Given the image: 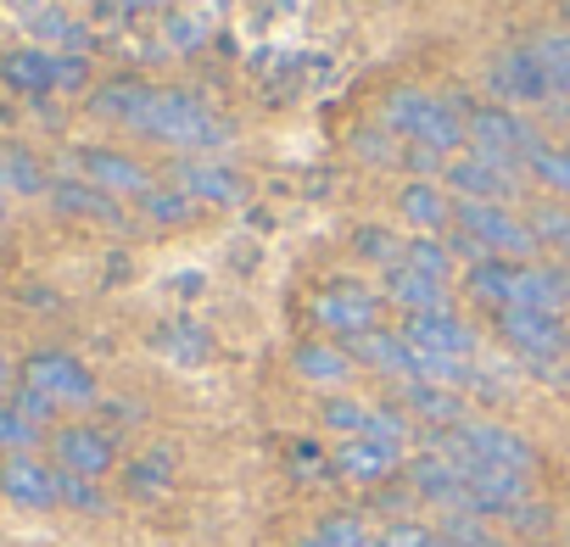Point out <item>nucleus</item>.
<instances>
[{"label": "nucleus", "mask_w": 570, "mask_h": 547, "mask_svg": "<svg viewBox=\"0 0 570 547\" xmlns=\"http://www.w3.org/2000/svg\"><path fill=\"white\" fill-rule=\"evenodd\" d=\"M96 112L101 118H118V123H135L140 135L151 140H168V146H218L224 129L218 118L179 96V90H146V84H107L96 90Z\"/></svg>", "instance_id": "f257e3e1"}, {"label": "nucleus", "mask_w": 570, "mask_h": 547, "mask_svg": "<svg viewBox=\"0 0 570 547\" xmlns=\"http://www.w3.org/2000/svg\"><path fill=\"white\" fill-rule=\"evenodd\" d=\"M475 297H492L509 308H531V314H559L570 302V280L553 268H525V262H487L470 274Z\"/></svg>", "instance_id": "f03ea898"}, {"label": "nucleus", "mask_w": 570, "mask_h": 547, "mask_svg": "<svg viewBox=\"0 0 570 547\" xmlns=\"http://www.w3.org/2000/svg\"><path fill=\"white\" fill-rule=\"evenodd\" d=\"M381 123L414 135L420 151H453V146L470 135L442 101H431V96H420V90H397V96L386 101V118H381Z\"/></svg>", "instance_id": "7ed1b4c3"}, {"label": "nucleus", "mask_w": 570, "mask_h": 547, "mask_svg": "<svg viewBox=\"0 0 570 547\" xmlns=\"http://www.w3.org/2000/svg\"><path fill=\"white\" fill-rule=\"evenodd\" d=\"M23 386L40 391L51 408H85V402H96V375L73 352H35L23 364Z\"/></svg>", "instance_id": "20e7f679"}, {"label": "nucleus", "mask_w": 570, "mask_h": 547, "mask_svg": "<svg viewBox=\"0 0 570 547\" xmlns=\"http://www.w3.org/2000/svg\"><path fill=\"white\" fill-rule=\"evenodd\" d=\"M459 223H464V235H470V240H481L487 251L525 257V251L537 246V229H531V223H520V218H509L498 201H464V196H459Z\"/></svg>", "instance_id": "39448f33"}, {"label": "nucleus", "mask_w": 570, "mask_h": 547, "mask_svg": "<svg viewBox=\"0 0 570 547\" xmlns=\"http://www.w3.org/2000/svg\"><path fill=\"white\" fill-rule=\"evenodd\" d=\"M453 447H464L475 464H487V469H509V475H525L531 469V447L514 436V430H503V425H481V419H459V430L448 436Z\"/></svg>", "instance_id": "423d86ee"}, {"label": "nucleus", "mask_w": 570, "mask_h": 547, "mask_svg": "<svg viewBox=\"0 0 570 547\" xmlns=\"http://www.w3.org/2000/svg\"><path fill=\"white\" fill-rule=\"evenodd\" d=\"M325 425L342 430L347 441H386V447H403V441H409V419L392 414V408H375V402H347V397H336V402L325 408Z\"/></svg>", "instance_id": "0eeeda50"}, {"label": "nucleus", "mask_w": 570, "mask_h": 547, "mask_svg": "<svg viewBox=\"0 0 570 547\" xmlns=\"http://www.w3.org/2000/svg\"><path fill=\"white\" fill-rule=\"evenodd\" d=\"M314 319H320L331 336L358 341V336L381 330V325H375V319H381V302H375L370 291H358V286H331V291L314 297Z\"/></svg>", "instance_id": "6e6552de"}, {"label": "nucleus", "mask_w": 570, "mask_h": 547, "mask_svg": "<svg viewBox=\"0 0 570 547\" xmlns=\"http://www.w3.org/2000/svg\"><path fill=\"white\" fill-rule=\"evenodd\" d=\"M0 497L18 503V508H57V503H62V491H57V469L40 464L35 452L0 458Z\"/></svg>", "instance_id": "1a4fd4ad"}, {"label": "nucleus", "mask_w": 570, "mask_h": 547, "mask_svg": "<svg viewBox=\"0 0 570 547\" xmlns=\"http://www.w3.org/2000/svg\"><path fill=\"white\" fill-rule=\"evenodd\" d=\"M51 452H57V469L85 475V480H96V475L112 469V436L96 430V425H62L51 436Z\"/></svg>", "instance_id": "9d476101"}, {"label": "nucleus", "mask_w": 570, "mask_h": 547, "mask_svg": "<svg viewBox=\"0 0 570 547\" xmlns=\"http://www.w3.org/2000/svg\"><path fill=\"white\" fill-rule=\"evenodd\" d=\"M403 336H409L414 352H431V358H459V364H464V358L475 352V330H470L464 319H453L448 308H442V314H414Z\"/></svg>", "instance_id": "9b49d317"}, {"label": "nucleus", "mask_w": 570, "mask_h": 547, "mask_svg": "<svg viewBox=\"0 0 570 547\" xmlns=\"http://www.w3.org/2000/svg\"><path fill=\"white\" fill-rule=\"evenodd\" d=\"M470 135L481 140V151L487 157H498V162H514V157H531L542 140H537V129L531 123H520L514 112H475L470 118Z\"/></svg>", "instance_id": "f8f14e48"}, {"label": "nucleus", "mask_w": 570, "mask_h": 547, "mask_svg": "<svg viewBox=\"0 0 570 547\" xmlns=\"http://www.w3.org/2000/svg\"><path fill=\"white\" fill-rule=\"evenodd\" d=\"M503 336H509L531 364H548V358H559V352H564V330H559V319H553V314L509 308V314H503Z\"/></svg>", "instance_id": "ddd939ff"}, {"label": "nucleus", "mask_w": 570, "mask_h": 547, "mask_svg": "<svg viewBox=\"0 0 570 547\" xmlns=\"http://www.w3.org/2000/svg\"><path fill=\"white\" fill-rule=\"evenodd\" d=\"M448 179L464 190V201H487V196H509V190H514V173H509V162H498V157H487V151H475V157H459V162L448 168Z\"/></svg>", "instance_id": "4468645a"}, {"label": "nucleus", "mask_w": 570, "mask_h": 547, "mask_svg": "<svg viewBox=\"0 0 570 547\" xmlns=\"http://www.w3.org/2000/svg\"><path fill=\"white\" fill-rule=\"evenodd\" d=\"M85 179L96 190H107V196H146L151 190L146 168L129 162V157H118V151H85Z\"/></svg>", "instance_id": "2eb2a0df"}, {"label": "nucleus", "mask_w": 570, "mask_h": 547, "mask_svg": "<svg viewBox=\"0 0 570 547\" xmlns=\"http://www.w3.org/2000/svg\"><path fill=\"white\" fill-rule=\"evenodd\" d=\"M353 352H358L364 364H375V369L397 375V380H420V352L409 347V336L370 330V336H358V341H353Z\"/></svg>", "instance_id": "dca6fc26"}, {"label": "nucleus", "mask_w": 570, "mask_h": 547, "mask_svg": "<svg viewBox=\"0 0 570 547\" xmlns=\"http://www.w3.org/2000/svg\"><path fill=\"white\" fill-rule=\"evenodd\" d=\"M297 375L303 380H314V386H347L353 380V352L347 347H336V341H308L303 352H297Z\"/></svg>", "instance_id": "f3484780"}, {"label": "nucleus", "mask_w": 570, "mask_h": 547, "mask_svg": "<svg viewBox=\"0 0 570 547\" xmlns=\"http://www.w3.org/2000/svg\"><path fill=\"white\" fill-rule=\"evenodd\" d=\"M386 297L403 302L409 314H442V308H448L442 280H425V274H414V268H403V262H392V274H386Z\"/></svg>", "instance_id": "a211bd4d"}, {"label": "nucleus", "mask_w": 570, "mask_h": 547, "mask_svg": "<svg viewBox=\"0 0 570 547\" xmlns=\"http://www.w3.org/2000/svg\"><path fill=\"white\" fill-rule=\"evenodd\" d=\"M336 469L353 475V480H381V475L397 469V447H386V441H347L336 452Z\"/></svg>", "instance_id": "6ab92c4d"}, {"label": "nucleus", "mask_w": 570, "mask_h": 547, "mask_svg": "<svg viewBox=\"0 0 570 547\" xmlns=\"http://www.w3.org/2000/svg\"><path fill=\"white\" fill-rule=\"evenodd\" d=\"M179 179H185V190L202 196V201H240V179H235L229 168H218V162H185Z\"/></svg>", "instance_id": "aec40b11"}, {"label": "nucleus", "mask_w": 570, "mask_h": 547, "mask_svg": "<svg viewBox=\"0 0 570 547\" xmlns=\"http://www.w3.org/2000/svg\"><path fill=\"white\" fill-rule=\"evenodd\" d=\"M0 190H18V196H40L46 173L29 151H0Z\"/></svg>", "instance_id": "412c9836"}, {"label": "nucleus", "mask_w": 570, "mask_h": 547, "mask_svg": "<svg viewBox=\"0 0 570 547\" xmlns=\"http://www.w3.org/2000/svg\"><path fill=\"white\" fill-rule=\"evenodd\" d=\"M403 218L420 223V229H442V223H448L442 190H436V185H409V190H403Z\"/></svg>", "instance_id": "4be33fe9"}, {"label": "nucleus", "mask_w": 570, "mask_h": 547, "mask_svg": "<svg viewBox=\"0 0 570 547\" xmlns=\"http://www.w3.org/2000/svg\"><path fill=\"white\" fill-rule=\"evenodd\" d=\"M35 441H40V425L18 402H0V452L12 458V452H29Z\"/></svg>", "instance_id": "5701e85b"}, {"label": "nucleus", "mask_w": 570, "mask_h": 547, "mask_svg": "<svg viewBox=\"0 0 570 547\" xmlns=\"http://www.w3.org/2000/svg\"><path fill=\"white\" fill-rule=\"evenodd\" d=\"M57 207H62V212H90V218H118L107 190H96V185H73V179L57 185Z\"/></svg>", "instance_id": "b1692460"}, {"label": "nucleus", "mask_w": 570, "mask_h": 547, "mask_svg": "<svg viewBox=\"0 0 570 547\" xmlns=\"http://www.w3.org/2000/svg\"><path fill=\"white\" fill-rule=\"evenodd\" d=\"M7 79H12V84H29V90H40V84H57V79H62V62L23 51V57H7Z\"/></svg>", "instance_id": "393cba45"}, {"label": "nucleus", "mask_w": 570, "mask_h": 547, "mask_svg": "<svg viewBox=\"0 0 570 547\" xmlns=\"http://www.w3.org/2000/svg\"><path fill=\"white\" fill-rule=\"evenodd\" d=\"M525 162L537 168V179H542V185H553L559 196H570V151H553V146H537V151H531Z\"/></svg>", "instance_id": "a878e982"}, {"label": "nucleus", "mask_w": 570, "mask_h": 547, "mask_svg": "<svg viewBox=\"0 0 570 547\" xmlns=\"http://www.w3.org/2000/svg\"><path fill=\"white\" fill-rule=\"evenodd\" d=\"M57 491H62V503H68V508H85V514H101V508H107V497H101V491H96V480H85V475L57 469Z\"/></svg>", "instance_id": "bb28decb"}, {"label": "nucleus", "mask_w": 570, "mask_h": 547, "mask_svg": "<svg viewBox=\"0 0 570 547\" xmlns=\"http://www.w3.org/2000/svg\"><path fill=\"white\" fill-rule=\"evenodd\" d=\"M537 62L548 73V84H570V34H553L537 46Z\"/></svg>", "instance_id": "cd10ccee"}, {"label": "nucleus", "mask_w": 570, "mask_h": 547, "mask_svg": "<svg viewBox=\"0 0 570 547\" xmlns=\"http://www.w3.org/2000/svg\"><path fill=\"white\" fill-rule=\"evenodd\" d=\"M403 268H414V274H425V280H442V286H448V251H436L431 240H420V246H409V257H403Z\"/></svg>", "instance_id": "c85d7f7f"}, {"label": "nucleus", "mask_w": 570, "mask_h": 547, "mask_svg": "<svg viewBox=\"0 0 570 547\" xmlns=\"http://www.w3.org/2000/svg\"><path fill=\"white\" fill-rule=\"evenodd\" d=\"M320 530H325L331 547H370V541H364V525H358L353 514H336V519H325Z\"/></svg>", "instance_id": "c756f323"}, {"label": "nucleus", "mask_w": 570, "mask_h": 547, "mask_svg": "<svg viewBox=\"0 0 570 547\" xmlns=\"http://www.w3.org/2000/svg\"><path fill=\"white\" fill-rule=\"evenodd\" d=\"M386 547H459V541H442V536H431V530H420V525H397V530L386 536Z\"/></svg>", "instance_id": "7c9ffc66"}, {"label": "nucleus", "mask_w": 570, "mask_h": 547, "mask_svg": "<svg viewBox=\"0 0 570 547\" xmlns=\"http://www.w3.org/2000/svg\"><path fill=\"white\" fill-rule=\"evenodd\" d=\"M353 151H364L370 162H392V140H386L381 129H358V135H353Z\"/></svg>", "instance_id": "2f4dec72"}, {"label": "nucleus", "mask_w": 570, "mask_h": 547, "mask_svg": "<svg viewBox=\"0 0 570 547\" xmlns=\"http://www.w3.org/2000/svg\"><path fill=\"white\" fill-rule=\"evenodd\" d=\"M537 235H553L564 251H570V212H559V207H548V212H537V223H531Z\"/></svg>", "instance_id": "473e14b6"}, {"label": "nucleus", "mask_w": 570, "mask_h": 547, "mask_svg": "<svg viewBox=\"0 0 570 547\" xmlns=\"http://www.w3.org/2000/svg\"><path fill=\"white\" fill-rule=\"evenodd\" d=\"M151 486H163V464H135V491H151Z\"/></svg>", "instance_id": "72a5a7b5"}, {"label": "nucleus", "mask_w": 570, "mask_h": 547, "mask_svg": "<svg viewBox=\"0 0 570 547\" xmlns=\"http://www.w3.org/2000/svg\"><path fill=\"white\" fill-rule=\"evenodd\" d=\"M151 212L157 218H179L185 212V196H151Z\"/></svg>", "instance_id": "f704fd0d"}, {"label": "nucleus", "mask_w": 570, "mask_h": 547, "mask_svg": "<svg viewBox=\"0 0 570 547\" xmlns=\"http://www.w3.org/2000/svg\"><path fill=\"white\" fill-rule=\"evenodd\" d=\"M297 547H331V541H325V530H314V536H303Z\"/></svg>", "instance_id": "c9c22d12"}, {"label": "nucleus", "mask_w": 570, "mask_h": 547, "mask_svg": "<svg viewBox=\"0 0 570 547\" xmlns=\"http://www.w3.org/2000/svg\"><path fill=\"white\" fill-rule=\"evenodd\" d=\"M7 375H12V369H7V358H0V380H7Z\"/></svg>", "instance_id": "e433bc0d"}, {"label": "nucleus", "mask_w": 570, "mask_h": 547, "mask_svg": "<svg viewBox=\"0 0 570 547\" xmlns=\"http://www.w3.org/2000/svg\"><path fill=\"white\" fill-rule=\"evenodd\" d=\"M0 223H7V201H0Z\"/></svg>", "instance_id": "4c0bfd02"}, {"label": "nucleus", "mask_w": 570, "mask_h": 547, "mask_svg": "<svg viewBox=\"0 0 570 547\" xmlns=\"http://www.w3.org/2000/svg\"><path fill=\"white\" fill-rule=\"evenodd\" d=\"M370 547H386V541H370Z\"/></svg>", "instance_id": "58836bf2"}]
</instances>
